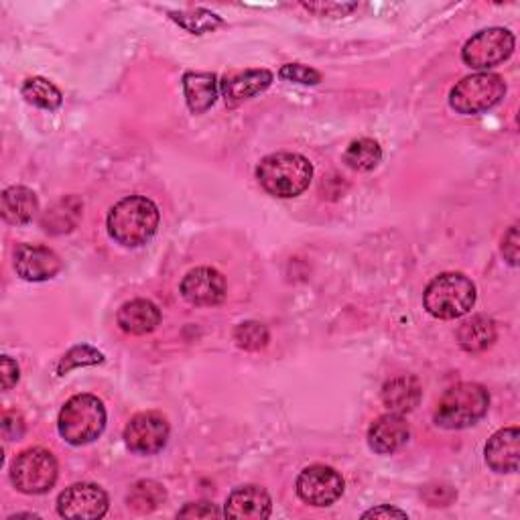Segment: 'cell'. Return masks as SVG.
I'll use <instances>...</instances> for the list:
<instances>
[{
  "instance_id": "1",
  "label": "cell",
  "mask_w": 520,
  "mask_h": 520,
  "mask_svg": "<svg viewBox=\"0 0 520 520\" xmlns=\"http://www.w3.org/2000/svg\"><path fill=\"white\" fill-rule=\"evenodd\" d=\"M159 228V208L143 195L120 200L108 214L110 236L128 248L147 244Z\"/></svg>"
},
{
  "instance_id": "2",
  "label": "cell",
  "mask_w": 520,
  "mask_h": 520,
  "mask_svg": "<svg viewBox=\"0 0 520 520\" xmlns=\"http://www.w3.org/2000/svg\"><path fill=\"white\" fill-rule=\"evenodd\" d=\"M256 179L275 198H297L313 179V165L297 153H275L256 167Z\"/></svg>"
},
{
  "instance_id": "3",
  "label": "cell",
  "mask_w": 520,
  "mask_h": 520,
  "mask_svg": "<svg viewBox=\"0 0 520 520\" xmlns=\"http://www.w3.org/2000/svg\"><path fill=\"white\" fill-rule=\"evenodd\" d=\"M490 407V395L482 384L462 382L451 386L435 409V423L443 429H466L478 423Z\"/></svg>"
},
{
  "instance_id": "4",
  "label": "cell",
  "mask_w": 520,
  "mask_h": 520,
  "mask_svg": "<svg viewBox=\"0 0 520 520\" xmlns=\"http://www.w3.org/2000/svg\"><path fill=\"white\" fill-rule=\"evenodd\" d=\"M106 427L104 403L94 395H76L63 405L57 429L59 435L72 445H86L96 441Z\"/></svg>"
},
{
  "instance_id": "5",
  "label": "cell",
  "mask_w": 520,
  "mask_h": 520,
  "mask_svg": "<svg viewBox=\"0 0 520 520\" xmlns=\"http://www.w3.org/2000/svg\"><path fill=\"white\" fill-rule=\"evenodd\" d=\"M425 309L437 319H458L476 303V285L462 273H443L425 289Z\"/></svg>"
},
{
  "instance_id": "6",
  "label": "cell",
  "mask_w": 520,
  "mask_h": 520,
  "mask_svg": "<svg viewBox=\"0 0 520 520\" xmlns=\"http://www.w3.org/2000/svg\"><path fill=\"white\" fill-rule=\"evenodd\" d=\"M506 94V84L498 74H474L453 86L449 106L458 114H480L494 108Z\"/></svg>"
},
{
  "instance_id": "7",
  "label": "cell",
  "mask_w": 520,
  "mask_h": 520,
  "mask_svg": "<svg viewBox=\"0 0 520 520\" xmlns=\"http://www.w3.org/2000/svg\"><path fill=\"white\" fill-rule=\"evenodd\" d=\"M55 455L43 447L19 453L11 466V482L23 494H45L57 480Z\"/></svg>"
},
{
  "instance_id": "8",
  "label": "cell",
  "mask_w": 520,
  "mask_h": 520,
  "mask_svg": "<svg viewBox=\"0 0 520 520\" xmlns=\"http://www.w3.org/2000/svg\"><path fill=\"white\" fill-rule=\"evenodd\" d=\"M514 51V35L508 29L492 27L466 41L462 59L474 70H490L506 61Z\"/></svg>"
},
{
  "instance_id": "9",
  "label": "cell",
  "mask_w": 520,
  "mask_h": 520,
  "mask_svg": "<svg viewBox=\"0 0 520 520\" xmlns=\"http://www.w3.org/2000/svg\"><path fill=\"white\" fill-rule=\"evenodd\" d=\"M297 494L305 504L332 506L344 494V478L328 466L305 468L297 478Z\"/></svg>"
},
{
  "instance_id": "10",
  "label": "cell",
  "mask_w": 520,
  "mask_h": 520,
  "mask_svg": "<svg viewBox=\"0 0 520 520\" xmlns=\"http://www.w3.org/2000/svg\"><path fill=\"white\" fill-rule=\"evenodd\" d=\"M169 439V423L157 411L139 413L128 421L124 429V441L130 451L141 455L159 453Z\"/></svg>"
},
{
  "instance_id": "11",
  "label": "cell",
  "mask_w": 520,
  "mask_h": 520,
  "mask_svg": "<svg viewBox=\"0 0 520 520\" xmlns=\"http://www.w3.org/2000/svg\"><path fill=\"white\" fill-rule=\"evenodd\" d=\"M57 512L63 518H102L108 512V494L98 484H74L59 494Z\"/></svg>"
},
{
  "instance_id": "12",
  "label": "cell",
  "mask_w": 520,
  "mask_h": 520,
  "mask_svg": "<svg viewBox=\"0 0 520 520\" xmlns=\"http://www.w3.org/2000/svg\"><path fill=\"white\" fill-rule=\"evenodd\" d=\"M15 271L31 283L49 281L61 271V258L47 246L21 244L15 250Z\"/></svg>"
},
{
  "instance_id": "13",
  "label": "cell",
  "mask_w": 520,
  "mask_h": 520,
  "mask_svg": "<svg viewBox=\"0 0 520 520\" xmlns=\"http://www.w3.org/2000/svg\"><path fill=\"white\" fill-rule=\"evenodd\" d=\"M181 295L200 307L218 305L226 299V279L220 271L210 267H198L185 275L181 283Z\"/></svg>"
},
{
  "instance_id": "14",
  "label": "cell",
  "mask_w": 520,
  "mask_h": 520,
  "mask_svg": "<svg viewBox=\"0 0 520 520\" xmlns=\"http://www.w3.org/2000/svg\"><path fill=\"white\" fill-rule=\"evenodd\" d=\"M411 429L403 415L386 413L378 417L368 429V445L376 453H395L409 441Z\"/></svg>"
},
{
  "instance_id": "15",
  "label": "cell",
  "mask_w": 520,
  "mask_h": 520,
  "mask_svg": "<svg viewBox=\"0 0 520 520\" xmlns=\"http://www.w3.org/2000/svg\"><path fill=\"white\" fill-rule=\"evenodd\" d=\"M273 502L265 488L260 486H242L236 488L226 502L224 514L230 518H248V520H265L271 516Z\"/></svg>"
},
{
  "instance_id": "16",
  "label": "cell",
  "mask_w": 520,
  "mask_h": 520,
  "mask_svg": "<svg viewBox=\"0 0 520 520\" xmlns=\"http://www.w3.org/2000/svg\"><path fill=\"white\" fill-rule=\"evenodd\" d=\"M486 462L498 474H512L518 470L520 433L518 427H506L494 433L486 443Z\"/></svg>"
},
{
  "instance_id": "17",
  "label": "cell",
  "mask_w": 520,
  "mask_h": 520,
  "mask_svg": "<svg viewBox=\"0 0 520 520\" xmlns=\"http://www.w3.org/2000/svg\"><path fill=\"white\" fill-rule=\"evenodd\" d=\"M273 84V74L269 70H246L226 76L220 82V90L226 98V104L236 106L244 100H250L263 94Z\"/></svg>"
},
{
  "instance_id": "18",
  "label": "cell",
  "mask_w": 520,
  "mask_h": 520,
  "mask_svg": "<svg viewBox=\"0 0 520 520\" xmlns=\"http://www.w3.org/2000/svg\"><path fill=\"white\" fill-rule=\"evenodd\" d=\"M116 319L122 332L133 336H145L157 330V325L161 323V311L153 301L135 299L124 303L118 309Z\"/></svg>"
},
{
  "instance_id": "19",
  "label": "cell",
  "mask_w": 520,
  "mask_h": 520,
  "mask_svg": "<svg viewBox=\"0 0 520 520\" xmlns=\"http://www.w3.org/2000/svg\"><path fill=\"white\" fill-rule=\"evenodd\" d=\"M421 397H423L421 382L411 374H403L388 380L382 388V403L390 413H397V415L411 413L421 403Z\"/></svg>"
},
{
  "instance_id": "20",
  "label": "cell",
  "mask_w": 520,
  "mask_h": 520,
  "mask_svg": "<svg viewBox=\"0 0 520 520\" xmlns=\"http://www.w3.org/2000/svg\"><path fill=\"white\" fill-rule=\"evenodd\" d=\"M183 92L189 110L204 114L218 100V78L210 72H187L183 76Z\"/></svg>"
},
{
  "instance_id": "21",
  "label": "cell",
  "mask_w": 520,
  "mask_h": 520,
  "mask_svg": "<svg viewBox=\"0 0 520 520\" xmlns=\"http://www.w3.org/2000/svg\"><path fill=\"white\" fill-rule=\"evenodd\" d=\"M0 212H3L5 222L13 226H25L33 222L39 212L37 195L23 185H15L3 191V202H0Z\"/></svg>"
},
{
  "instance_id": "22",
  "label": "cell",
  "mask_w": 520,
  "mask_h": 520,
  "mask_svg": "<svg viewBox=\"0 0 520 520\" xmlns=\"http://www.w3.org/2000/svg\"><path fill=\"white\" fill-rule=\"evenodd\" d=\"M458 342L466 352H482L496 342V323L486 315H476L462 323Z\"/></svg>"
},
{
  "instance_id": "23",
  "label": "cell",
  "mask_w": 520,
  "mask_h": 520,
  "mask_svg": "<svg viewBox=\"0 0 520 520\" xmlns=\"http://www.w3.org/2000/svg\"><path fill=\"white\" fill-rule=\"evenodd\" d=\"M82 216V204L76 198H68L61 200L59 204H55L51 210H47L45 218H43V228L51 234H61V232H70L74 230V226L78 224Z\"/></svg>"
},
{
  "instance_id": "24",
  "label": "cell",
  "mask_w": 520,
  "mask_h": 520,
  "mask_svg": "<svg viewBox=\"0 0 520 520\" xmlns=\"http://www.w3.org/2000/svg\"><path fill=\"white\" fill-rule=\"evenodd\" d=\"M25 100L43 110H57L63 104V96L57 86L45 78H29L21 88Z\"/></svg>"
},
{
  "instance_id": "25",
  "label": "cell",
  "mask_w": 520,
  "mask_h": 520,
  "mask_svg": "<svg viewBox=\"0 0 520 520\" xmlns=\"http://www.w3.org/2000/svg\"><path fill=\"white\" fill-rule=\"evenodd\" d=\"M165 488L159 482L153 480H141L137 482L128 492V506L145 514V512H153L155 508H159V504L165 502Z\"/></svg>"
},
{
  "instance_id": "26",
  "label": "cell",
  "mask_w": 520,
  "mask_h": 520,
  "mask_svg": "<svg viewBox=\"0 0 520 520\" xmlns=\"http://www.w3.org/2000/svg\"><path fill=\"white\" fill-rule=\"evenodd\" d=\"M344 161L356 171H372L382 161V149L372 139H360L348 147Z\"/></svg>"
},
{
  "instance_id": "27",
  "label": "cell",
  "mask_w": 520,
  "mask_h": 520,
  "mask_svg": "<svg viewBox=\"0 0 520 520\" xmlns=\"http://www.w3.org/2000/svg\"><path fill=\"white\" fill-rule=\"evenodd\" d=\"M169 15L179 27H183L185 31H189L193 35L212 33L224 25L222 17H218L216 13L206 11V9H195V11H187V13H169Z\"/></svg>"
},
{
  "instance_id": "28",
  "label": "cell",
  "mask_w": 520,
  "mask_h": 520,
  "mask_svg": "<svg viewBox=\"0 0 520 520\" xmlns=\"http://www.w3.org/2000/svg\"><path fill=\"white\" fill-rule=\"evenodd\" d=\"M271 334L267 330V325L260 321H244L234 330V342L238 348L248 350V352H258L269 346Z\"/></svg>"
},
{
  "instance_id": "29",
  "label": "cell",
  "mask_w": 520,
  "mask_h": 520,
  "mask_svg": "<svg viewBox=\"0 0 520 520\" xmlns=\"http://www.w3.org/2000/svg\"><path fill=\"white\" fill-rule=\"evenodd\" d=\"M102 362H104V354L98 352L96 348L86 346V344L84 346H76L70 352L63 354V358L57 364V374L63 376V374H68L74 368L94 366V364H102Z\"/></svg>"
},
{
  "instance_id": "30",
  "label": "cell",
  "mask_w": 520,
  "mask_h": 520,
  "mask_svg": "<svg viewBox=\"0 0 520 520\" xmlns=\"http://www.w3.org/2000/svg\"><path fill=\"white\" fill-rule=\"evenodd\" d=\"M279 76L287 82H295V84H303V86H317L321 82V74L317 70L307 68V65H301V63L283 65Z\"/></svg>"
},
{
  "instance_id": "31",
  "label": "cell",
  "mask_w": 520,
  "mask_h": 520,
  "mask_svg": "<svg viewBox=\"0 0 520 520\" xmlns=\"http://www.w3.org/2000/svg\"><path fill=\"white\" fill-rule=\"evenodd\" d=\"M222 514L224 512L216 504L193 502V504H187L185 508H181L177 516H181V518H212V516H222Z\"/></svg>"
},
{
  "instance_id": "32",
  "label": "cell",
  "mask_w": 520,
  "mask_h": 520,
  "mask_svg": "<svg viewBox=\"0 0 520 520\" xmlns=\"http://www.w3.org/2000/svg\"><path fill=\"white\" fill-rule=\"evenodd\" d=\"M311 13H319L325 17H344L350 11L358 9V5H340V3H317V5H303Z\"/></svg>"
},
{
  "instance_id": "33",
  "label": "cell",
  "mask_w": 520,
  "mask_h": 520,
  "mask_svg": "<svg viewBox=\"0 0 520 520\" xmlns=\"http://www.w3.org/2000/svg\"><path fill=\"white\" fill-rule=\"evenodd\" d=\"M502 254L512 267L518 265V228L512 226L502 240Z\"/></svg>"
},
{
  "instance_id": "34",
  "label": "cell",
  "mask_w": 520,
  "mask_h": 520,
  "mask_svg": "<svg viewBox=\"0 0 520 520\" xmlns=\"http://www.w3.org/2000/svg\"><path fill=\"white\" fill-rule=\"evenodd\" d=\"M3 433H5V439H9V441L21 439L23 433H25V423H23L21 415L5 413V417H3Z\"/></svg>"
},
{
  "instance_id": "35",
  "label": "cell",
  "mask_w": 520,
  "mask_h": 520,
  "mask_svg": "<svg viewBox=\"0 0 520 520\" xmlns=\"http://www.w3.org/2000/svg\"><path fill=\"white\" fill-rule=\"evenodd\" d=\"M3 390H11L19 382V366L13 358L3 356Z\"/></svg>"
},
{
  "instance_id": "36",
  "label": "cell",
  "mask_w": 520,
  "mask_h": 520,
  "mask_svg": "<svg viewBox=\"0 0 520 520\" xmlns=\"http://www.w3.org/2000/svg\"><path fill=\"white\" fill-rule=\"evenodd\" d=\"M362 518H403L405 520L409 516H407V512H403L395 506H376V508L364 512Z\"/></svg>"
}]
</instances>
